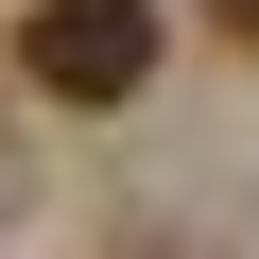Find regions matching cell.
Instances as JSON below:
<instances>
[{"mask_svg": "<svg viewBox=\"0 0 259 259\" xmlns=\"http://www.w3.org/2000/svg\"><path fill=\"white\" fill-rule=\"evenodd\" d=\"M207 35H225V52H259V0H207Z\"/></svg>", "mask_w": 259, "mask_h": 259, "instance_id": "7a4b0ae2", "label": "cell"}, {"mask_svg": "<svg viewBox=\"0 0 259 259\" xmlns=\"http://www.w3.org/2000/svg\"><path fill=\"white\" fill-rule=\"evenodd\" d=\"M18 69L52 104H139L156 87V0H35L18 18Z\"/></svg>", "mask_w": 259, "mask_h": 259, "instance_id": "6da1fadb", "label": "cell"}]
</instances>
